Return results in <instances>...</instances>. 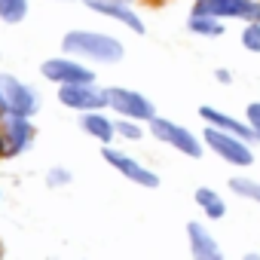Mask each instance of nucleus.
Listing matches in <instances>:
<instances>
[{"mask_svg":"<svg viewBox=\"0 0 260 260\" xmlns=\"http://www.w3.org/2000/svg\"><path fill=\"white\" fill-rule=\"evenodd\" d=\"M61 46H64L68 55H74L80 61H95V64H116L125 52L116 37L101 34V31H86V28L68 31Z\"/></svg>","mask_w":260,"mask_h":260,"instance_id":"obj_1","label":"nucleus"},{"mask_svg":"<svg viewBox=\"0 0 260 260\" xmlns=\"http://www.w3.org/2000/svg\"><path fill=\"white\" fill-rule=\"evenodd\" d=\"M40 110V92L13 74H0V113L34 116Z\"/></svg>","mask_w":260,"mask_h":260,"instance_id":"obj_2","label":"nucleus"},{"mask_svg":"<svg viewBox=\"0 0 260 260\" xmlns=\"http://www.w3.org/2000/svg\"><path fill=\"white\" fill-rule=\"evenodd\" d=\"M34 138L37 128L31 116H13V113L0 116V156H22L25 150H31Z\"/></svg>","mask_w":260,"mask_h":260,"instance_id":"obj_3","label":"nucleus"},{"mask_svg":"<svg viewBox=\"0 0 260 260\" xmlns=\"http://www.w3.org/2000/svg\"><path fill=\"white\" fill-rule=\"evenodd\" d=\"M205 144L211 153H217L223 162L236 166V169H248L254 162V150H251V141L239 138V135H230V132H220V128H211L205 125Z\"/></svg>","mask_w":260,"mask_h":260,"instance_id":"obj_4","label":"nucleus"},{"mask_svg":"<svg viewBox=\"0 0 260 260\" xmlns=\"http://www.w3.org/2000/svg\"><path fill=\"white\" fill-rule=\"evenodd\" d=\"M150 132H153L156 141L175 147L178 153H184V156H190V159H199V156H202V141L190 132V128H184V125H178V122H172V119H166V116H153V119H150Z\"/></svg>","mask_w":260,"mask_h":260,"instance_id":"obj_5","label":"nucleus"},{"mask_svg":"<svg viewBox=\"0 0 260 260\" xmlns=\"http://www.w3.org/2000/svg\"><path fill=\"white\" fill-rule=\"evenodd\" d=\"M107 107L116 110L122 119H138V122H150L156 116L153 101L135 89H125V86H110L107 89Z\"/></svg>","mask_w":260,"mask_h":260,"instance_id":"obj_6","label":"nucleus"},{"mask_svg":"<svg viewBox=\"0 0 260 260\" xmlns=\"http://www.w3.org/2000/svg\"><path fill=\"white\" fill-rule=\"evenodd\" d=\"M40 74L49 80V83H55V86H77V83H95V71L86 64V61H80V58H74V55H58V58H46L43 61V68H40Z\"/></svg>","mask_w":260,"mask_h":260,"instance_id":"obj_7","label":"nucleus"},{"mask_svg":"<svg viewBox=\"0 0 260 260\" xmlns=\"http://www.w3.org/2000/svg\"><path fill=\"white\" fill-rule=\"evenodd\" d=\"M101 159H104L107 166H113L125 181H132V184H138V187H147V190L159 187V175H153V172H150L147 166H141L135 156H128V153H122V150H113L110 144H104Z\"/></svg>","mask_w":260,"mask_h":260,"instance_id":"obj_8","label":"nucleus"},{"mask_svg":"<svg viewBox=\"0 0 260 260\" xmlns=\"http://www.w3.org/2000/svg\"><path fill=\"white\" fill-rule=\"evenodd\" d=\"M58 101L77 113L104 110L107 107V89H98L95 83H77V86H58Z\"/></svg>","mask_w":260,"mask_h":260,"instance_id":"obj_9","label":"nucleus"},{"mask_svg":"<svg viewBox=\"0 0 260 260\" xmlns=\"http://www.w3.org/2000/svg\"><path fill=\"white\" fill-rule=\"evenodd\" d=\"M83 4H86V10H92V13L104 16V19H113V22L125 25L128 31H135V34H144L147 31L144 28V19L135 13V7L128 4V0H83Z\"/></svg>","mask_w":260,"mask_h":260,"instance_id":"obj_10","label":"nucleus"},{"mask_svg":"<svg viewBox=\"0 0 260 260\" xmlns=\"http://www.w3.org/2000/svg\"><path fill=\"white\" fill-rule=\"evenodd\" d=\"M196 10L211 13L217 19L260 22V4H257V0H196Z\"/></svg>","mask_w":260,"mask_h":260,"instance_id":"obj_11","label":"nucleus"},{"mask_svg":"<svg viewBox=\"0 0 260 260\" xmlns=\"http://www.w3.org/2000/svg\"><path fill=\"white\" fill-rule=\"evenodd\" d=\"M187 242H190V257L193 260H223V251H220L217 239L208 233L205 223L190 220L187 223Z\"/></svg>","mask_w":260,"mask_h":260,"instance_id":"obj_12","label":"nucleus"},{"mask_svg":"<svg viewBox=\"0 0 260 260\" xmlns=\"http://www.w3.org/2000/svg\"><path fill=\"white\" fill-rule=\"evenodd\" d=\"M199 116L211 128H220V132H230V135H239L245 141H254V132H251L248 122H242V119H236V116H230V113H223L217 107H199Z\"/></svg>","mask_w":260,"mask_h":260,"instance_id":"obj_13","label":"nucleus"},{"mask_svg":"<svg viewBox=\"0 0 260 260\" xmlns=\"http://www.w3.org/2000/svg\"><path fill=\"white\" fill-rule=\"evenodd\" d=\"M80 128L86 135H92L95 141L101 144H110L116 138V122L110 116H104L101 110H89V113H80Z\"/></svg>","mask_w":260,"mask_h":260,"instance_id":"obj_14","label":"nucleus"},{"mask_svg":"<svg viewBox=\"0 0 260 260\" xmlns=\"http://www.w3.org/2000/svg\"><path fill=\"white\" fill-rule=\"evenodd\" d=\"M187 31L196 34V37H208V40H214V37L223 34V19L211 16V13H202V10H193L190 19H187Z\"/></svg>","mask_w":260,"mask_h":260,"instance_id":"obj_15","label":"nucleus"},{"mask_svg":"<svg viewBox=\"0 0 260 260\" xmlns=\"http://www.w3.org/2000/svg\"><path fill=\"white\" fill-rule=\"evenodd\" d=\"M196 205H199V211H202L208 220H220V217L226 214V202H223L220 193L211 190V187H199V190H196Z\"/></svg>","mask_w":260,"mask_h":260,"instance_id":"obj_16","label":"nucleus"},{"mask_svg":"<svg viewBox=\"0 0 260 260\" xmlns=\"http://www.w3.org/2000/svg\"><path fill=\"white\" fill-rule=\"evenodd\" d=\"M28 16V0H0V22L19 25Z\"/></svg>","mask_w":260,"mask_h":260,"instance_id":"obj_17","label":"nucleus"},{"mask_svg":"<svg viewBox=\"0 0 260 260\" xmlns=\"http://www.w3.org/2000/svg\"><path fill=\"white\" fill-rule=\"evenodd\" d=\"M230 190L239 193L242 199H251V202L260 205V181H254V178H233L230 181Z\"/></svg>","mask_w":260,"mask_h":260,"instance_id":"obj_18","label":"nucleus"},{"mask_svg":"<svg viewBox=\"0 0 260 260\" xmlns=\"http://www.w3.org/2000/svg\"><path fill=\"white\" fill-rule=\"evenodd\" d=\"M242 46L248 52H260V22H245V28H242Z\"/></svg>","mask_w":260,"mask_h":260,"instance_id":"obj_19","label":"nucleus"},{"mask_svg":"<svg viewBox=\"0 0 260 260\" xmlns=\"http://www.w3.org/2000/svg\"><path fill=\"white\" fill-rule=\"evenodd\" d=\"M116 135L125 138V141H138L144 135V128L138 125V119H119L116 122Z\"/></svg>","mask_w":260,"mask_h":260,"instance_id":"obj_20","label":"nucleus"},{"mask_svg":"<svg viewBox=\"0 0 260 260\" xmlns=\"http://www.w3.org/2000/svg\"><path fill=\"white\" fill-rule=\"evenodd\" d=\"M245 122L251 125L254 141H260V101H251V104L245 107Z\"/></svg>","mask_w":260,"mask_h":260,"instance_id":"obj_21","label":"nucleus"},{"mask_svg":"<svg viewBox=\"0 0 260 260\" xmlns=\"http://www.w3.org/2000/svg\"><path fill=\"white\" fill-rule=\"evenodd\" d=\"M46 184H49V187H68V184H71V172L61 169V166H55V169H49Z\"/></svg>","mask_w":260,"mask_h":260,"instance_id":"obj_22","label":"nucleus"},{"mask_svg":"<svg viewBox=\"0 0 260 260\" xmlns=\"http://www.w3.org/2000/svg\"><path fill=\"white\" fill-rule=\"evenodd\" d=\"M217 83H223V86H226V83H233V74H230L226 68H220V71H217Z\"/></svg>","mask_w":260,"mask_h":260,"instance_id":"obj_23","label":"nucleus"},{"mask_svg":"<svg viewBox=\"0 0 260 260\" xmlns=\"http://www.w3.org/2000/svg\"><path fill=\"white\" fill-rule=\"evenodd\" d=\"M242 260H260V254H257V251H251V254H245Z\"/></svg>","mask_w":260,"mask_h":260,"instance_id":"obj_24","label":"nucleus"},{"mask_svg":"<svg viewBox=\"0 0 260 260\" xmlns=\"http://www.w3.org/2000/svg\"><path fill=\"white\" fill-rule=\"evenodd\" d=\"M61 4H64V0H61Z\"/></svg>","mask_w":260,"mask_h":260,"instance_id":"obj_25","label":"nucleus"},{"mask_svg":"<svg viewBox=\"0 0 260 260\" xmlns=\"http://www.w3.org/2000/svg\"><path fill=\"white\" fill-rule=\"evenodd\" d=\"M0 116H4V113H0Z\"/></svg>","mask_w":260,"mask_h":260,"instance_id":"obj_26","label":"nucleus"}]
</instances>
